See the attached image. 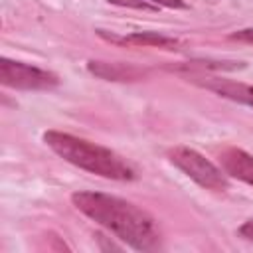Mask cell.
<instances>
[{"instance_id":"cell-8","label":"cell","mask_w":253,"mask_h":253,"mask_svg":"<svg viewBox=\"0 0 253 253\" xmlns=\"http://www.w3.org/2000/svg\"><path fill=\"white\" fill-rule=\"evenodd\" d=\"M196 83L213 91V93H217L223 99L253 107V85L239 83V81H229V79H210V77H204V81H196Z\"/></svg>"},{"instance_id":"cell-7","label":"cell","mask_w":253,"mask_h":253,"mask_svg":"<svg viewBox=\"0 0 253 253\" xmlns=\"http://www.w3.org/2000/svg\"><path fill=\"white\" fill-rule=\"evenodd\" d=\"M219 162L225 174L253 186V156L249 152L229 146L219 152Z\"/></svg>"},{"instance_id":"cell-11","label":"cell","mask_w":253,"mask_h":253,"mask_svg":"<svg viewBox=\"0 0 253 253\" xmlns=\"http://www.w3.org/2000/svg\"><path fill=\"white\" fill-rule=\"evenodd\" d=\"M229 40H233V42H241V43H253V28L237 30V32L229 34Z\"/></svg>"},{"instance_id":"cell-5","label":"cell","mask_w":253,"mask_h":253,"mask_svg":"<svg viewBox=\"0 0 253 253\" xmlns=\"http://www.w3.org/2000/svg\"><path fill=\"white\" fill-rule=\"evenodd\" d=\"M99 38L117 43V45H134V47H160V49H176L180 45L178 40L162 36L158 32H136V34H128V36H115V34H107L105 30H97Z\"/></svg>"},{"instance_id":"cell-12","label":"cell","mask_w":253,"mask_h":253,"mask_svg":"<svg viewBox=\"0 0 253 253\" xmlns=\"http://www.w3.org/2000/svg\"><path fill=\"white\" fill-rule=\"evenodd\" d=\"M156 6H164V8H172V10H186L188 4L184 0H150Z\"/></svg>"},{"instance_id":"cell-6","label":"cell","mask_w":253,"mask_h":253,"mask_svg":"<svg viewBox=\"0 0 253 253\" xmlns=\"http://www.w3.org/2000/svg\"><path fill=\"white\" fill-rule=\"evenodd\" d=\"M87 69L91 75L105 79V81H138L146 75V69L136 67L132 63H119V61H87Z\"/></svg>"},{"instance_id":"cell-1","label":"cell","mask_w":253,"mask_h":253,"mask_svg":"<svg viewBox=\"0 0 253 253\" xmlns=\"http://www.w3.org/2000/svg\"><path fill=\"white\" fill-rule=\"evenodd\" d=\"M73 206L136 251H156L162 237L156 219L132 202L103 192H75Z\"/></svg>"},{"instance_id":"cell-4","label":"cell","mask_w":253,"mask_h":253,"mask_svg":"<svg viewBox=\"0 0 253 253\" xmlns=\"http://www.w3.org/2000/svg\"><path fill=\"white\" fill-rule=\"evenodd\" d=\"M0 83L4 87H12V89L42 91V89L57 87L59 77L47 69H40L30 63L2 57L0 59Z\"/></svg>"},{"instance_id":"cell-9","label":"cell","mask_w":253,"mask_h":253,"mask_svg":"<svg viewBox=\"0 0 253 253\" xmlns=\"http://www.w3.org/2000/svg\"><path fill=\"white\" fill-rule=\"evenodd\" d=\"M243 63L241 61H188L182 63L176 69H215V71H233V69H241Z\"/></svg>"},{"instance_id":"cell-2","label":"cell","mask_w":253,"mask_h":253,"mask_svg":"<svg viewBox=\"0 0 253 253\" xmlns=\"http://www.w3.org/2000/svg\"><path fill=\"white\" fill-rule=\"evenodd\" d=\"M43 142L63 160H67L69 164H73L81 170H87L91 174L111 178V180H121V182L134 180V176H136L132 166L126 164V160H123L111 148H105L101 144L89 142L79 136H73L69 132L47 130V132H43Z\"/></svg>"},{"instance_id":"cell-3","label":"cell","mask_w":253,"mask_h":253,"mask_svg":"<svg viewBox=\"0 0 253 253\" xmlns=\"http://www.w3.org/2000/svg\"><path fill=\"white\" fill-rule=\"evenodd\" d=\"M168 160L180 168L188 178H192L198 186L206 190L223 192L229 188L227 176L221 168H217L211 160H208L204 154L190 146H174L168 150Z\"/></svg>"},{"instance_id":"cell-10","label":"cell","mask_w":253,"mask_h":253,"mask_svg":"<svg viewBox=\"0 0 253 253\" xmlns=\"http://www.w3.org/2000/svg\"><path fill=\"white\" fill-rule=\"evenodd\" d=\"M109 4L115 6H125V8H136V10H146V12H158L156 4H148L144 0H107Z\"/></svg>"},{"instance_id":"cell-13","label":"cell","mask_w":253,"mask_h":253,"mask_svg":"<svg viewBox=\"0 0 253 253\" xmlns=\"http://www.w3.org/2000/svg\"><path fill=\"white\" fill-rule=\"evenodd\" d=\"M237 231H239V235H241V237H245V239L253 241V217H251V219H247V221H245Z\"/></svg>"}]
</instances>
